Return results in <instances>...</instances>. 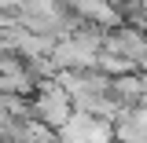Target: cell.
I'll return each instance as SVG.
<instances>
[{
  "label": "cell",
  "mask_w": 147,
  "mask_h": 143,
  "mask_svg": "<svg viewBox=\"0 0 147 143\" xmlns=\"http://www.w3.org/2000/svg\"><path fill=\"white\" fill-rule=\"evenodd\" d=\"M103 52L118 55V59H125L129 66H147V30H140V26H129V22H121V26H114V30H107V44H103Z\"/></svg>",
  "instance_id": "obj_1"
}]
</instances>
